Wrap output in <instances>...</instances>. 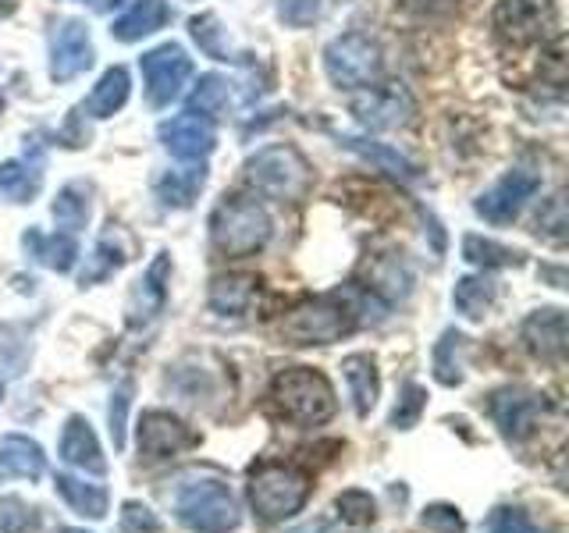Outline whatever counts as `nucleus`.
I'll return each instance as SVG.
<instances>
[{"label": "nucleus", "mask_w": 569, "mask_h": 533, "mask_svg": "<svg viewBox=\"0 0 569 533\" xmlns=\"http://www.w3.org/2000/svg\"><path fill=\"white\" fill-rule=\"evenodd\" d=\"M363 306L367 299L346 289V292H331V295H317L299 302V306L281 320V338L289 345H331L342 342L346 334H352L363 324Z\"/></svg>", "instance_id": "obj_1"}, {"label": "nucleus", "mask_w": 569, "mask_h": 533, "mask_svg": "<svg viewBox=\"0 0 569 533\" xmlns=\"http://www.w3.org/2000/svg\"><path fill=\"white\" fill-rule=\"evenodd\" d=\"M174 520L192 533H236L242 523V512L231 487L221 476L192 473L178 480L171 494Z\"/></svg>", "instance_id": "obj_2"}, {"label": "nucleus", "mask_w": 569, "mask_h": 533, "mask_svg": "<svg viewBox=\"0 0 569 533\" xmlns=\"http://www.w3.org/2000/svg\"><path fill=\"white\" fill-rule=\"evenodd\" d=\"M313 480L310 473L296 466V462H260V466L249 470L246 480V497L249 509L260 523H284L299 515L310 502Z\"/></svg>", "instance_id": "obj_3"}, {"label": "nucleus", "mask_w": 569, "mask_h": 533, "mask_svg": "<svg viewBox=\"0 0 569 533\" xmlns=\"http://www.w3.org/2000/svg\"><path fill=\"white\" fill-rule=\"evenodd\" d=\"M271 218L253 195H224L210 213V242L228 260L257 257L271 242Z\"/></svg>", "instance_id": "obj_4"}, {"label": "nucleus", "mask_w": 569, "mask_h": 533, "mask_svg": "<svg viewBox=\"0 0 569 533\" xmlns=\"http://www.w3.org/2000/svg\"><path fill=\"white\" fill-rule=\"evenodd\" d=\"M271 405L278 413L299 426H320L338 413L335 388L313 366H289L274 373L271 381Z\"/></svg>", "instance_id": "obj_5"}, {"label": "nucleus", "mask_w": 569, "mask_h": 533, "mask_svg": "<svg viewBox=\"0 0 569 533\" xmlns=\"http://www.w3.org/2000/svg\"><path fill=\"white\" fill-rule=\"evenodd\" d=\"M246 182L278 203H299L313 189V168L296 147H263L246 160Z\"/></svg>", "instance_id": "obj_6"}, {"label": "nucleus", "mask_w": 569, "mask_h": 533, "mask_svg": "<svg viewBox=\"0 0 569 533\" xmlns=\"http://www.w3.org/2000/svg\"><path fill=\"white\" fill-rule=\"evenodd\" d=\"M325 71L338 89H363L373 86L385 71V58L378 40L367 32H346L325 47Z\"/></svg>", "instance_id": "obj_7"}, {"label": "nucleus", "mask_w": 569, "mask_h": 533, "mask_svg": "<svg viewBox=\"0 0 569 533\" xmlns=\"http://www.w3.org/2000/svg\"><path fill=\"white\" fill-rule=\"evenodd\" d=\"M495 36L512 50L523 47H545V40L556 36L559 14L551 0H498L495 4Z\"/></svg>", "instance_id": "obj_8"}, {"label": "nucleus", "mask_w": 569, "mask_h": 533, "mask_svg": "<svg viewBox=\"0 0 569 533\" xmlns=\"http://www.w3.org/2000/svg\"><path fill=\"white\" fill-rule=\"evenodd\" d=\"M488 413L509 444H523L541 426V420L548 413V399L523 384H506V388L491 391Z\"/></svg>", "instance_id": "obj_9"}, {"label": "nucleus", "mask_w": 569, "mask_h": 533, "mask_svg": "<svg viewBox=\"0 0 569 533\" xmlns=\"http://www.w3.org/2000/svg\"><path fill=\"white\" fill-rule=\"evenodd\" d=\"M142 82H147V97L153 107H168L182 97V86L192 76V58L178 43H160L139 58Z\"/></svg>", "instance_id": "obj_10"}, {"label": "nucleus", "mask_w": 569, "mask_h": 533, "mask_svg": "<svg viewBox=\"0 0 569 533\" xmlns=\"http://www.w3.org/2000/svg\"><path fill=\"white\" fill-rule=\"evenodd\" d=\"M136 444H139L142 459L160 462V459H174V455L196 449V444H200V434H196L186 420H178L174 413L147 409L136 426Z\"/></svg>", "instance_id": "obj_11"}, {"label": "nucleus", "mask_w": 569, "mask_h": 533, "mask_svg": "<svg viewBox=\"0 0 569 533\" xmlns=\"http://www.w3.org/2000/svg\"><path fill=\"white\" fill-rule=\"evenodd\" d=\"M413 97H409L406 86H396V82H385V86H363V93L352 97V114L356 121L363 124V129H399L409 118H413Z\"/></svg>", "instance_id": "obj_12"}, {"label": "nucleus", "mask_w": 569, "mask_h": 533, "mask_svg": "<svg viewBox=\"0 0 569 533\" xmlns=\"http://www.w3.org/2000/svg\"><path fill=\"white\" fill-rule=\"evenodd\" d=\"M93 36L89 26L79 18H61L50 32V79L53 82H71L79 79L86 68H93Z\"/></svg>", "instance_id": "obj_13"}, {"label": "nucleus", "mask_w": 569, "mask_h": 533, "mask_svg": "<svg viewBox=\"0 0 569 533\" xmlns=\"http://www.w3.org/2000/svg\"><path fill=\"white\" fill-rule=\"evenodd\" d=\"M538 189H541L538 171L512 168V171H506L502 178H498V182L488 192H480V200L473 203V210L488 224H512L516 218H520V210L527 207V200Z\"/></svg>", "instance_id": "obj_14"}, {"label": "nucleus", "mask_w": 569, "mask_h": 533, "mask_svg": "<svg viewBox=\"0 0 569 533\" xmlns=\"http://www.w3.org/2000/svg\"><path fill=\"white\" fill-rule=\"evenodd\" d=\"M168 281H171V257L168 253H157L153 263L142 271V278L132 284L129 302H124V320L129 328H150L153 320L164 313L168 306Z\"/></svg>", "instance_id": "obj_15"}, {"label": "nucleus", "mask_w": 569, "mask_h": 533, "mask_svg": "<svg viewBox=\"0 0 569 533\" xmlns=\"http://www.w3.org/2000/svg\"><path fill=\"white\" fill-rule=\"evenodd\" d=\"M157 135L168 147V153L178 157V160H186V164H200V160L210 157V150L218 147V135H213L210 118L192 114V111L160 121Z\"/></svg>", "instance_id": "obj_16"}, {"label": "nucleus", "mask_w": 569, "mask_h": 533, "mask_svg": "<svg viewBox=\"0 0 569 533\" xmlns=\"http://www.w3.org/2000/svg\"><path fill=\"white\" fill-rule=\"evenodd\" d=\"M58 455L64 459V466L79 470L82 476H107V455L100 449V438L93 431V423L79 413H71L64 420Z\"/></svg>", "instance_id": "obj_17"}, {"label": "nucleus", "mask_w": 569, "mask_h": 533, "mask_svg": "<svg viewBox=\"0 0 569 533\" xmlns=\"http://www.w3.org/2000/svg\"><path fill=\"white\" fill-rule=\"evenodd\" d=\"M523 345L530 355H538L545 363H559L566 355V313L559 306L533 310L523 320Z\"/></svg>", "instance_id": "obj_18"}, {"label": "nucleus", "mask_w": 569, "mask_h": 533, "mask_svg": "<svg viewBox=\"0 0 569 533\" xmlns=\"http://www.w3.org/2000/svg\"><path fill=\"white\" fill-rule=\"evenodd\" d=\"M47 473V455L40 441L26 434H4L0 438V480H29L36 484Z\"/></svg>", "instance_id": "obj_19"}, {"label": "nucleus", "mask_w": 569, "mask_h": 533, "mask_svg": "<svg viewBox=\"0 0 569 533\" xmlns=\"http://www.w3.org/2000/svg\"><path fill=\"white\" fill-rule=\"evenodd\" d=\"M342 373H346V384H349V399H352V409L356 416L367 420L370 409L378 405L381 399V373H378V363H373V355L367 352H352L342 360Z\"/></svg>", "instance_id": "obj_20"}, {"label": "nucleus", "mask_w": 569, "mask_h": 533, "mask_svg": "<svg viewBox=\"0 0 569 533\" xmlns=\"http://www.w3.org/2000/svg\"><path fill=\"white\" fill-rule=\"evenodd\" d=\"M22 245L36 263L47 266V271H58V274H68L79 260V242L71 239L68 231H53V235H47L40 228H29L22 235Z\"/></svg>", "instance_id": "obj_21"}, {"label": "nucleus", "mask_w": 569, "mask_h": 533, "mask_svg": "<svg viewBox=\"0 0 569 533\" xmlns=\"http://www.w3.org/2000/svg\"><path fill=\"white\" fill-rule=\"evenodd\" d=\"M171 22V4L168 0H136V4L114 18L111 36L121 43H136L142 36H153L157 29H164Z\"/></svg>", "instance_id": "obj_22"}, {"label": "nucleus", "mask_w": 569, "mask_h": 533, "mask_svg": "<svg viewBox=\"0 0 569 533\" xmlns=\"http://www.w3.org/2000/svg\"><path fill=\"white\" fill-rule=\"evenodd\" d=\"M53 491L61 494V502L82 515V520H103L107 509H111V494L100 484H86L82 476H71V473H53Z\"/></svg>", "instance_id": "obj_23"}, {"label": "nucleus", "mask_w": 569, "mask_h": 533, "mask_svg": "<svg viewBox=\"0 0 569 533\" xmlns=\"http://www.w3.org/2000/svg\"><path fill=\"white\" fill-rule=\"evenodd\" d=\"M129 93H132V79H129V71H124L121 64L114 68H107L100 82L93 86V93L86 97L82 103V111L89 118H111L118 114L124 103H129Z\"/></svg>", "instance_id": "obj_24"}, {"label": "nucleus", "mask_w": 569, "mask_h": 533, "mask_svg": "<svg viewBox=\"0 0 569 533\" xmlns=\"http://www.w3.org/2000/svg\"><path fill=\"white\" fill-rule=\"evenodd\" d=\"M257 278L253 274H218L210 281V310L218 316H242L253 306Z\"/></svg>", "instance_id": "obj_25"}, {"label": "nucleus", "mask_w": 569, "mask_h": 533, "mask_svg": "<svg viewBox=\"0 0 569 533\" xmlns=\"http://www.w3.org/2000/svg\"><path fill=\"white\" fill-rule=\"evenodd\" d=\"M495 302H498V284L488 274H467V278H459L452 289L456 313L473 320V324H480V320L495 310Z\"/></svg>", "instance_id": "obj_26"}, {"label": "nucleus", "mask_w": 569, "mask_h": 533, "mask_svg": "<svg viewBox=\"0 0 569 533\" xmlns=\"http://www.w3.org/2000/svg\"><path fill=\"white\" fill-rule=\"evenodd\" d=\"M129 263V245L121 242V231L118 228H107L97 249H93V257L86 260L82 266V274H79V284L86 289V284H100L107 281L114 271H121V266Z\"/></svg>", "instance_id": "obj_27"}, {"label": "nucleus", "mask_w": 569, "mask_h": 533, "mask_svg": "<svg viewBox=\"0 0 569 533\" xmlns=\"http://www.w3.org/2000/svg\"><path fill=\"white\" fill-rule=\"evenodd\" d=\"M43 185V171L40 160H29V153L22 160H4L0 164V195H8L11 203H32V195Z\"/></svg>", "instance_id": "obj_28"}, {"label": "nucleus", "mask_w": 569, "mask_h": 533, "mask_svg": "<svg viewBox=\"0 0 569 533\" xmlns=\"http://www.w3.org/2000/svg\"><path fill=\"white\" fill-rule=\"evenodd\" d=\"M203 182H207V168L200 164V168H186V171H164L153 182V189H157V200L164 207L186 210V207H192L196 195H200Z\"/></svg>", "instance_id": "obj_29"}, {"label": "nucleus", "mask_w": 569, "mask_h": 533, "mask_svg": "<svg viewBox=\"0 0 569 533\" xmlns=\"http://www.w3.org/2000/svg\"><path fill=\"white\" fill-rule=\"evenodd\" d=\"M467 342L470 338L456 328L441 331V338L435 342V352H431V370H435L438 384H445V388L462 384V352H467Z\"/></svg>", "instance_id": "obj_30"}, {"label": "nucleus", "mask_w": 569, "mask_h": 533, "mask_svg": "<svg viewBox=\"0 0 569 533\" xmlns=\"http://www.w3.org/2000/svg\"><path fill=\"white\" fill-rule=\"evenodd\" d=\"M367 274H370V295H388V299H399L409 295V284H413V274L406 271V263L399 257H373L367 263Z\"/></svg>", "instance_id": "obj_31"}, {"label": "nucleus", "mask_w": 569, "mask_h": 533, "mask_svg": "<svg viewBox=\"0 0 569 533\" xmlns=\"http://www.w3.org/2000/svg\"><path fill=\"white\" fill-rule=\"evenodd\" d=\"M462 260L480 266V271H495V266H520L523 253L520 249L495 242V239H485V235H467L462 239Z\"/></svg>", "instance_id": "obj_32"}, {"label": "nucleus", "mask_w": 569, "mask_h": 533, "mask_svg": "<svg viewBox=\"0 0 569 533\" xmlns=\"http://www.w3.org/2000/svg\"><path fill=\"white\" fill-rule=\"evenodd\" d=\"M89 192H93V189H89L86 182H68L58 192L53 207H50L53 221H58V228H64L68 235H71V231L86 228V221H89Z\"/></svg>", "instance_id": "obj_33"}, {"label": "nucleus", "mask_w": 569, "mask_h": 533, "mask_svg": "<svg viewBox=\"0 0 569 533\" xmlns=\"http://www.w3.org/2000/svg\"><path fill=\"white\" fill-rule=\"evenodd\" d=\"M342 142H346V147H349L352 153L367 157L370 164H378L381 171H388V174L402 178V182H409V178H417V164H409V160H406L402 153L388 150L385 142H367V139H356V135H346Z\"/></svg>", "instance_id": "obj_34"}, {"label": "nucleus", "mask_w": 569, "mask_h": 533, "mask_svg": "<svg viewBox=\"0 0 569 533\" xmlns=\"http://www.w3.org/2000/svg\"><path fill=\"white\" fill-rule=\"evenodd\" d=\"M427 409V388H420L417 381H406L399 388V399L396 405H391V416H388V426L391 431H413V426L420 423Z\"/></svg>", "instance_id": "obj_35"}, {"label": "nucleus", "mask_w": 569, "mask_h": 533, "mask_svg": "<svg viewBox=\"0 0 569 533\" xmlns=\"http://www.w3.org/2000/svg\"><path fill=\"white\" fill-rule=\"evenodd\" d=\"M189 32H192V40L200 43V50L207 53V58L213 61H236L231 58V47H228V36L218 22V14H196L192 22H189Z\"/></svg>", "instance_id": "obj_36"}, {"label": "nucleus", "mask_w": 569, "mask_h": 533, "mask_svg": "<svg viewBox=\"0 0 569 533\" xmlns=\"http://www.w3.org/2000/svg\"><path fill=\"white\" fill-rule=\"evenodd\" d=\"M228 103V79L221 76H200V82L189 93V111L203 118H218Z\"/></svg>", "instance_id": "obj_37"}, {"label": "nucleus", "mask_w": 569, "mask_h": 533, "mask_svg": "<svg viewBox=\"0 0 569 533\" xmlns=\"http://www.w3.org/2000/svg\"><path fill=\"white\" fill-rule=\"evenodd\" d=\"M36 530H40V509L29 505L18 494L0 497V533H36Z\"/></svg>", "instance_id": "obj_38"}, {"label": "nucleus", "mask_w": 569, "mask_h": 533, "mask_svg": "<svg viewBox=\"0 0 569 533\" xmlns=\"http://www.w3.org/2000/svg\"><path fill=\"white\" fill-rule=\"evenodd\" d=\"M335 512L342 515V523H349V526H367V523H373V515H378V505H373L370 491L352 487L335 497Z\"/></svg>", "instance_id": "obj_39"}, {"label": "nucleus", "mask_w": 569, "mask_h": 533, "mask_svg": "<svg viewBox=\"0 0 569 533\" xmlns=\"http://www.w3.org/2000/svg\"><path fill=\"white\" fill-rule=\"evenodd\" d=\"M129 405H132V381H121L111 391V405H107V423H111L114 449H124V426H129Z\"/></svg>", "instance_id": "obj_40"}, {"label": "nucleus", "mask_w": 569, "mask_h": 533, "mask_svg": "<svg viewBox=\"0 0 569 533\" xmlns=\"http://www.w3.org/2000/svg\"><path fill=\"white\" fill-rule=\"evenodd\" d=\"M328 11V0H278V18L292 29H307L320 22Z\"/></svg>", "instance_id": "obj_41"}, {"label": "nucleus", "mask_w": 569, "mask_h": 533, "mask_svg": "<svg viewBox=\"0 0 569 533\" xmlns=\"http://www.w3.org/2000/svg\"><path fill=\"white\" fill-rule=\"evenodd\" d=\"M488 533H541L533 526V520L516 505H498L491 515H488Z\"/></svg>", "instance_id": "obj_42"}, {"label": "nucleus", "mask_w": 569, "mask_h": 533, "mask_svg": "<svg viewBox=\"0 0 569 533\" xmlns=\"http://www.w3.org/2000/svg\"><path fill=\"white\" fill-rule=\"evenodd\" d=\"M538 235H545L551 242L566 239V203H562V195H551V200H545V207L538 210Z\"/></svg>", "instance_id": "obj_43"}, {"label": "nucleus", "mask_w": 569, "mask_h": 533, "mask_svg": "<svg viewBox=\"0 0 569 533\" xmlns=\"http://www.w3.org/2000/svg\"><path fill=\"white\" fill-rule=\"evenodd\" d=\"M420 523L427 526V530H435V533H462L467 530V523H462V515H459V509L456 505H427L423 509V515H420Z\"/></svg>", "instance_id": "obj_44"}, {"label": "nucleus", "mask_w": 569, "mask_h": 533, "mask_svg": "<svg viewBox=\"0 0 569 533\" xmlns=\"http://www.w3.org/2000/svg\"><path fill=\"white\" fill-rule=\"evenodd\" d=\"M121 523L129 533H164V523L157 520V512L142 502H124L121 505Z\"/></svg>", "instance_id": "obj_45"}, {"label": "nucleus", "mask_w": 569, "mask_h": 533, "mask_svg": "<svg viewBox=\"0 0 569 533\" xmlns=\"http://www.w3.org/2000/svg\"><path fill=\"white\" fill-rule=\"evenodd\" d=\"M459 0H396V8H402L406 14H417V18H441V14H452Z\"/></svg>", "instance_id": "obj_46"}, {"label": "nucleus", "mask_w": 569, "mask_h": 533, "mask_svg": "<svg viewBox=\"0 0 569 533\" xmlns=\"http://www.w3.org/2000/svg\"><path fill=\"white\" fill-rule=\"evenodd\" d=\"M82 4H86V0H82ZM89 4H97L100 11H111V8H118V4H121V0H89Z\"/></svg>", "instance_id": "obj_47"}, {"label": "nucleus", "mask_w": 569, "mask_h": 533, "mask_svg": "<svg viewBox=\"0 0 569 533\" xmlns=\"http://www.w3.org/2000/svg\"><path fill=\"white\" fill-rule=\"evenodd\" d=\"M18 8V0H0V18H8Z\"/></svg>", "instance_id": "obj_48"}, {"label": "nucleus", "mask_w": 569, "mask_h": 533, "mask_svg": "<svg viewBox=\"0 0 569 533\" xmlns=\"http://www.w3.org/2000/svg\"><path fill=\"white\" fill-rule=\"evenodd\" d=\"M58 533H86V530H68V526H61Z\"/></svg>", "instance_id": "obj_49"}, {"label": "nucleus", "mask_w": 569, "mask_h": 533, "mask_svg": "<svg viewBox=\"0 0 569 533\" xmlns=\"http://www.w3.org/2000/svg\"><path fill=\"white\" fill-rule=\"evenodd\" d=\"M0 402H4V384H0Z\"/></svg>", "instance_id": "obj_50"}, {"label": "nucleus", "mask_w": 569, "mask_h": 533, "mask_svg": "<svg viewBox=\"0 0 569 533\" xmlns=\"http://www.w3.org/2000/svg\"><path fill=\"white\" fill-rule=\"evenodd\" d=\"M0 111H4V97H0Z\"/></svg>", "instance_id": "obj_51"}]
</instances>
